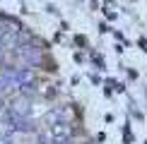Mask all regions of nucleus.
I'll return each mask as SVG.
<instances>
[{
  "instance_id": "nucleus-2",
  "label": "nucleus",
  "mask_w": 147,
  "mask_h": 144,
  "mask_svg": "<svg viewBox=\"0 0 147 144\" xmlns=\"http://www.w3.org/2000/svg\"><path fill=\"white\" fill-rule=\"evenodd\" d=\"M17 55L24 58V63H27V65H39L41 60H44V55H41V48H36V46H32V43L20 46V48H17Z\"/></svg>"
},
{
  "instance_id": "nucleus-5",
  "label": "nucleus",
  "mask_w": 147,
  "mask_h": 144,
  "mask_svg": "<svg viewBox=\"0 0 147 144\" xmlns=\"http://www.w3.org/2000/svg\"><path fill=\"white\" fill-rule=\"evenodd\" d=\"M0 111H3V101H0Z\"/></svg>"
},
{
  "instance_id": "nucleus-1",
  "label": "nucleus",
  "mask_w": 147,
  "mask_h": 144,
  "mask_svg": "<svg viewBox=\"0 0 147 144\" xmlns=\"http://www.w3.org/2000/svg\"><path fill=\"white\" fill-rule=\"evenodd\" d=\"M48 135H51V142L53 144H68L70 137H72V130L65 123H53L51 130H48Z\"/></svg>"
},
{
  "instance_id": "nucleus-3",
  "label": "nucleus",
  "mask_w": 147,
  "mask_h": 144,
  "mask_svg": "<svg viewBox=\"0 0 147 144\" xmlns=\"http://www.w3.org/2000/svg\"><path fill=\"white\" fill-rule=\"evenodd\" d=\"M5 123H7V127L17 130V132H29V130H34V125L29 123V118H17V115H12V113L5 115Z\"/></svg>"
},
{
  "instance_id": "nucleus-4",
  "label": "nucleus",
  "mask_w": 147,
  "mask_h": 144,
  "mask_svg": "<svg viewBox=\"0 0 147 144\" xmlns=\"http://www.w3.org/2000/svg\"><path fill=\"white\" fill-rule=\"evenodd\" d=\"M7 113H12V115H17V118H27V115H29L27 101H17V103H12V108H10Z\"/></svg>"
}]
</instances>
